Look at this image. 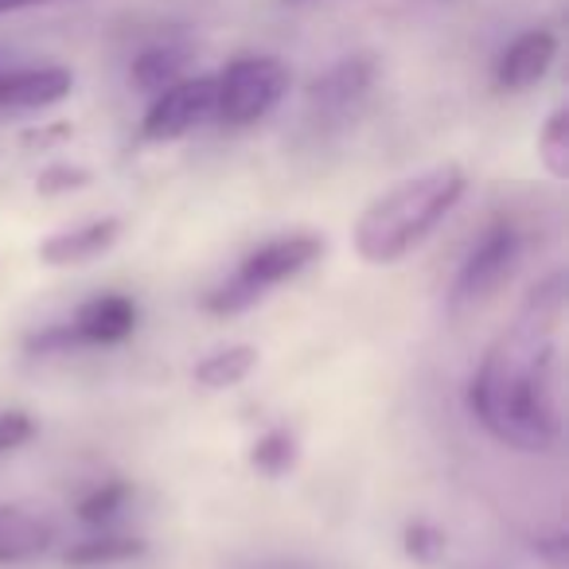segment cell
<instances>
[{"label": "cell", "instance_id": "obj_1", "mask_svg": "<svg viewBox=\"0 0 569 569\" xmlns=\"http://www.w3.org/2000/svg\"><path fill=\"white\" fill-rule=\"evenodd\" d=\"M561 325L566 277L550 273L496 336L468 387L472 418L507 449L550 452L561 441Z\"/></svg>", "mask_w": 569, "mask_h": 569}, {"label": "cell", "instance_id": "obj_2", "mask_svg": "<svg viewBox=\"0 0 569 569\" xmlns=\"http://www.w3.org/2000/svg\"><path fill=\"white\" fill-rule=\"evenodd\" d=\"M468 176L457 164H437L387 188L356 222V250L371 266H395L413 253L460 203Z\"/></svg>", "mask_w": 569, "mask_h": 569}, {"label": "cell", "instance_id": "obj_3", "mask_svg": "<svg viewBox=\"0 0 569 569\" xmlns=\"http://www.w3.org/2000/svg\"><path fill=\"white\" fill-rule=\"evenodd\" d=\"M320 253H325V238H317V234L273 238V242L246 253L238 273L227 277L219 289H211V293L203 297V309L214 312V317H238V312L253 309L273 284L289 281V277H297L301 269H309Z\"/></svg>", "mask_w": 569, "mask_h": 569}, {"label": "cell", "instance_id": "obj_4", "mask_svg": "<svg viewBox=\"0 0 569 569\" xmlns=\"http://www.w3.org/2000/svg\"><path fill=\"white\" fill-rule=\"evenodd\" d=\"M289 94V67L273 56H242L214 74V118L230 129H246L269 118Z\"/></svg>", "mask_w": 569, "mask_h": 569}, {"label": "cell", "instance_id": "obj_5", "mask_svg": "<svg viewBox=\"0 0 569 569\" xmlns=\"http://www.w3.org/2000/svg\"><path fill=\"white\" fill-rule=\"evenodd\" d=\"M519 250H522L519 230H515L511 222H491L480 242L472 246V253L465 258L457 281H452V297H449L452 312H465V309H472V305L488 301L499 284L511 277L515 261H519Z\"/></svg>", "mask_w": 569, "mask_h": 569}, {"label": "cell", "instance_id": "obj_6", "mask_svg": "<svg viewBox=\"0 0 569 569\" xmlns=\"http://www.w3.org/2000/svg\"><path fill=\"white\" fill-rule=\"evenodd\" d=\"M214 118V74L180 79L164 87L144 110L141 137L144 141H180L183 133L199 129Z\"/></svg>", "mask_w": 569, "mask_h": 569}, {"label": "cell", "instance_id": "obj_7", "mask_svg": "<svg viewBox=\"0 0 569 569\" xmlns=\"http://www.w3.org/2000/svg\"><path fill=\"white\" fill-rule=\"evenodd\" d=\"M375 87V59L371 56H348L336 67H328L317 82L309 87V110L317 118L343 121L367 102Z\"/></svg>", "mask_w": 569, "mask_h": 569}, {"label": "cell", "instance_id": "obj_8", "mask_svg": "<svg viewBox=\"0 0 569 569\" xmlns=\"http://www.w3.org/2000/svg\"><path fill=\"white\" fill-rule=\"evenodd\" d=\"M558 59V36L546 28L522 32L496 63V87L499 90H530L546 79V71Z\"/></svg>", "mask_w": 569, "mask_h": 569}, {"label": "cell", "instance_id": "obj_9", "mask_svg": "<svg viewBox=\"0 0 569 569\" xmlns=\"http://www.w3.org/2000/svg\"><path fill=\"white\" fill-rule=\"evenodd\" d=\"M133 328H137V305H133V297H126V293L90 297V301L82 305L71 320L74 340L79 343H102V348L129 340Z\"/></svg>", "mask_w": 569, "mask_h": 569}, {"label": "cell", "instance_id": "obj_10", "mask_svg": "<svg viewBox=\"0 0 569 569\" xmlns=\"http://www.w3.org/2000/svg\"><path fill=\"white\" fill-rule=\"evenodd\" d=\"M74 74L67 67H24L0 74V110H43L71 94Z\"/></svg>", "mask_w": 569, "mask_h": 569}, {"label": "cell", "instance_id": "obj_11", "mask_svg": "<svg viewBox=\"0 0 569 569\" xmlns=\"http://www.w3.org/2000/svg\"><path fill=\"white\" fill-rule=\"evenodd\" d=\"M121 234V219H94L82 227L59 230V234L40 242L43 266H87V261L102 258Z\"/></svg>", "mask_w": 569, "mask_h": 569}, {"label": "cell", "instance_id": "obj_12", "mask_svg": "<svg viewBox=\"0 0 569 569\" xmlns=\"http://www.w3.org/2000/svg\"><path fill=\"white\" fill-rule=\"evenodd\" d=\"M56 527L28 507H0V566H20L51 550Z\"/></svg>", "mask_w": 569, "mask_h": 569}, {"label": "cell", "instance_id": "obj_13", "mask_svg": "<svg viewBox=\"0 0 569 569\" xmlns=\"http://www.w3.org/2000/svg\"><path fill=\"white\" fill-rule=\"evenodd\" d=\"M183 67H188V51L176 48V43H157V48L141 51L129 67V79H133L137 90H149V94H160L164 87L180 82Z\"/></svg>", "mask_w": 569, "mask_h": 569}, {"label": "cell", "instance_id": "obj_14", "mask_svg": "<svg viewBox=\"0 0 569 569\" xmlns=\"http://www.w3.org/2000/svg\"><path fill=\"white\" fill-rule=\"evenodd\" d=\"M253 367H258V348L234 343V348H222V351H214V356H207L203 363L196 367V382L207 390H227V387H238Z\"/></svg>", "mask_w": 569, "mask_h": 569}, {"label": "cell", "instance_id": "obj_15", "mask_svg": "<svg viewBox=\"0 0 569 569\" xmlns=\"http://www.w3.org/2000/svg\"><path fill=\"white\" fill-rule=\"evenodd\" d=\"M149 546L141 538H121V535H106V538H87V542H74L63 553L67 566L74 569H98V566H121V561H133Z\"/></svg>", "mask_w": 569, "mask_h": 569}, {"label": "cell", "instance_id": "obj_16", "mask_svg": "<svg viewBox=\"0 0 569 569\" xmlns=\"http://www.w3.org/2000/svg\"><path fill=\"white\" fill-rule=\"evenodd\" d=\"M293 465H297V437L289 433V429H269V433H261L258 441H253V449H250L253 472L277 480V476L293 472Z\"/></svg>", "mask_w": 569, "mask_h": 569}, {"label": "cell", "instance_id": "obj_17", "mask_svg": "<svg viewBox=\"0 0 569 569\" xmlns=\"http://www.w3.org/2000/svg\"><path fill=\"white\" fill-rule=\"evenodd\" d=\"M538 157L553 180H569V110H553L538 133Z\"/></svg>", "mask_w": 569, "mask_h": 569}, {"label": "cell", "instance_id": "obj_18", "mask_svg": "<svg viewBox=\"0 0 569 569\" xmlns=\"http://www.w3.org/2000/svg\"><path fill=\"white\" fill-rule=\"evenodd\" d=\"M129 499V483L126 480H106V483H98L90 496H82L79 499V519L82 522H90V527H102V522H110L113 515L121 511V503Z\"/></svg>", "mask_w": 569, "mask_h": 569}, {"label": "cell", "instance_id": "obj_19", "mask_svg": "<svg viewBox=\"0 0 569 569\" xmlns=\"http://www.w3.org/2000/svg\"><path fill=\"white\" fill-rule=\"evenodd\" d=\"M402 550H406V558L429 566V561H437L449 550V538H445V530L433 527V522H410L402 535Z\"/></svg>", "mask_w": 569, "mask_h": 569}, {"label": "cell", "instance_id": "obj_20", "mask_svg": "<svg viewBox=\"0 0 569 569\" xmlns=\"http://www.w3.org/2000/svg\"><path fill=\"white\" fill-rule=\"evenodd\" d=\"M87 183H90V172H87V168L56 164V168H43L40 180H36V191H40V196H63V191L87 188Z\"/></svg>", "mask_w": 569, "mask_h": 569}, {"label": "cell", "instance_id": "obj_21", "mask_svg": "<svg viewBox=\"0 0 569 569\" xmlns=\"http://www.w3.org/2000/svg\"><path fill=\"white\" fill-rule=\"evenodd\" d=\"M36 437V421L24 410H4L0 413V457L20 445H28Z\"/></svg>", "mask_w": 569, "mask_h": 569}, {"label": "cell", "instance_id": "obj_22", "mask_svg": "<svg viewBox=\"0 0 569 569\" xmlns=\"http://www.w3.org/2000/svg\"><path fill=\"white\" fill-rule=\"evenodd\" d=\"M40 4H59V0H0V12H20V9H40Z\"/></svg>", "mask_w": 569, "mask_h": 569}, {"label": "cell", "instance_id": "obj_23", "mask_svg": "<svg viewBox=\"0 0 569 569\" xmlns=\"http://www.w3.org/2000/svg\"><path fill=\"white\" fill-rule=\"evenodd\" d=\"M289 4H301V0H289Z\"/></svg>", "mask_w": 569, "mask_h": 569}]
</instances>
